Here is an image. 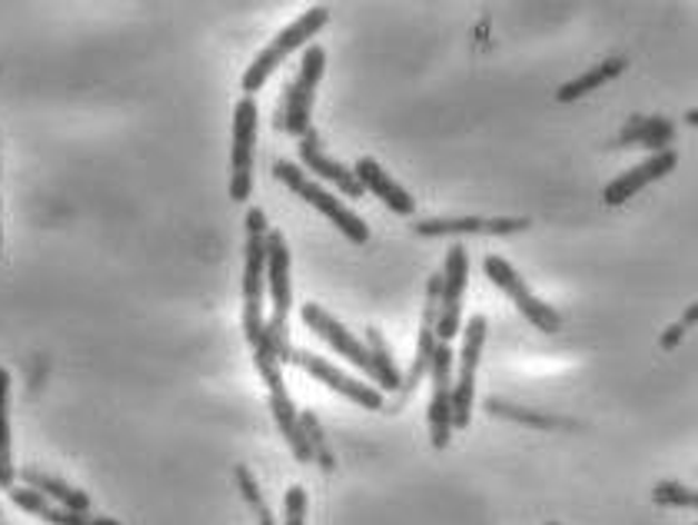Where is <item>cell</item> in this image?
Here are the masks:
<instances>
[{
  "instance_id": "32",
  "label": "cell",
  "mask_w": 698,
  "mask_h": 525,
  "mask_svg": "<svg viewBox=\"0 0 698 525\" xmlns=\"http://www.w3.org/2000/svg\"><path fill=\"white\" fill-rule=\"evenodd\" d=\"M549 525H556V523H549Z\"/></svg>"
},
{
  "instance_id": "16",
  "label": "cell",
  "mask_w": 698,
  "mask_h": 525,
  "mask_svg": "<svg viewBox=\"0 0 698 525\" xmlns=\"http://www.w3.org/2000/svg\"><path fill=\"white\" fill-rule=\"evenodd\" d=\"M353 174H356V180H360V187L363 190H370L373 197H380L393 214H400V217H410V214H416V200H413V194L410 190H403L400 184H396V177H390L373 157H363V160H356V167H353Z\"/></svg>"
},
{
  "instance_id": "9",
  "label": "cell",
  "mask_w": 698,
  "mask_h": 525,
  "mask_svg": "<svg viewBox=\"0 0 698 525\" xmlns=\"http://www.w3.org/2000/svg\"><path fill=\"white\" fill-rule=\"evenodd\" d=\"M453 346L450 343H440L436 346V359H433V369H430V379H433V399H430V409H426V419H430V439L436 449H446L453 443V409H450V399H453Z\"/></svg>"
},
{
  "instance_id": "14",
  "label": "cell",
  "mask_w": 698,
  "mask_h": 525,
  "mask_svg": "<svg viewBox=\"0 0 698 525\" xmlns=\"http://www.w3.org/2000/svg\"><path fill=\"white\" fill-rule=\"evenodd\" d=\"M436 313H440V276H430L426 283V303H423V323H420V346H416V359L410 366V376L403 379V393L410 396L423 376H430L433 369V359H436Z\"/></svg>"
},
{
  "instance_id": "6",
  "label": "cell",
  "mask_w": 698,
  "mask_h": 525,
  "mask_svg": "<svg viewBox=\"0 0 698 525\" xmlns=\"http://www.w3.org/2000/svg\"><path fill=\"white\" fill-rule=\"evenodd\" d=\"M256 123L259 110L253 97H243L233 110V150H230V200L246 204L253 194V150H256Z\"/></svg>"
},
{
  "instance_id": "2",
  "label": "cell",
  "mask_w": 698,
  "mask_h": 525,
  "mask_svg": "<svg viewBox=\"0 0 698 525\" xmlns=\"http://www.w3.org/2000/svg\"><path fill=\"white\" fill-rule=\"evenodd\" d=\"M266 289H269V303H273V313L266 319V333H269V343H273L279 363H286L293 353V346H289L293 257H289L286 237L279 230H266Z\"/></svg>"
},
{
  "instance_id": "8",
  "label": "cell",
  "mask_w": 698,
  "mask_h": 525,
  "mask_svg": "<svg viewBox=\"0 0 698 525\" xmlns=\"http://www.w3.org/2000/svg\"><path fill=\"white\" fill-rule=\"evenodd\" d=\"M469 279V254L463 244H453L446 254V266L440 273V313H436V339L450 343L463 326V293Z\"/></svg>"
},
{
  "instance_id": "11",
  "label": "cell",
  "mask_w": 698,
  "mask_h": 525,
  "mask_svg": "<svg viewBox=\"0 0 698 525\" xmlns=\"http://www.w3.org/2000/svg\"><path fill=\"white\" fill-rule=\"evenodd\" d=\"M286 363H293V366L306 369L313 379L326 383L333 393L346 396L350 403H356V406H363V409H383V393H380V389H370L366 383H360V379L346 376L343 369H336L333 363H326V359H323V356H316V353H306V349H293Z\"/></svg>"
},
{
  "instance_id": "10",
  "label": "cell",
  "mask_w": 698,
  "mask_h": 525,
  "mask_svg": "<svg viewBox=\"0 0 698 525\" xmlns=\"http://www.w3.org/2000/svg\"><path fill=\"white\" fill-rule=\"evenodd\" d=\"M482 266H485V276H489V279H492V283L519 306V313H522L535 329H542V333H556V329H559V323H562L559 313H556L552 306H545L542 299H535V296L529 293V286L522 283V276H519L509 262L502 260L499 254H489Z\"/></svg>"
},
{
  "instance_id": "15",
  "label": "cell",
  "mask_w": 698,
  "mask_h": 525,
  "mask_svg": "<svg viewBox=\"0 0 698 525\" xmlns=\"http://www.w3.org/2000/svg\"><path fill=\"white\" fill-rule=\"evenodd\" d=\"M299 160L306 164L309 174H316L319 180L340 187L350 200H360V197L366 194V190L360 187L356 174H353L350 167H343L340 160H333V157L319 147V133H316V130H309L306 137H299Z\"/></svg>"
},
{
  "instance_id": "24",
  "label": "cell",
  "mask_w": 698,
  "mask_h": 525,
  "mask_svg": "<svg viewBox=\"0 0 698 525\" xmlns=\"http://www.w3.org/2000/svg\"><path fill=\"white\" fill-rule=\"evenodd\" d=\"M652 499L659 506H676V509H696L698 506V493L689 489V486H682V483H659L652 489Z\"/></svg>"
},
{
  "instance_id": "4",
  "label": "cell",
  "mask_w": 698,
  "mask_h": 525,
  "mask_svg": "<svg viewBox=\"0 0 698 525\" xmlns=\"http://www.w3.org/2000/svg\"><path fill=\"white\" fill-rule=\"evenodd\" d=\"M273 177L279 180V184H286L296 197H303L316 214H323L336 230H343V237L350 240V244H356V247H366L370 244V227H366V220L360 217V214H353L350 207H343L333 194H326L316 180H309L296 164H289V160H276L273 164Z\"/></svg>"
},
{
  "instance_id": "26",
  "label": "cell",
  "mask_w": 698,
  "mask_h": 525,
  "mask_svg": "<svg viewBox=\"0 0 698 525\" xmlns=\"http://www.w3.org/2000/svg\"><path fill=\"white\" fill-rule=\"evenodd\" d=\"M286 519L283 525H306V509H309V499H306V489L303 486H289L286 489Z\"/></svg>"
},
{
  "instance_id": "30",
  "label": "cell",
  "mask_w": 698,
  "mask_h": 525,
  "mask_svg": "<svg viewBox=\"0 0 698 525\" xmlns=\"http://www.w3.org/2000/svg\"><path fill=\"white\" fill-rule=\"evenodd\" d=\"M686 120H689V123L696 127V123H698V110H689V113H686Z\"/></svg>"
},
{
  "instance_id": "27",
  "label": "cell",
  "mask_w": 698,
  "mask_h": 525,
  "mask_svg": "<svg viewBox=\"0 0 698 525\" xmlns=\"http://www.w3.org/2000/svg\"><path fill=\"white\" fill-rule=\"evenodd\" d=\"M485 409H489V413H499V416H509V419H519V423L542 426V429L556 426V419H545V416H539V413H525V409H515V406H509V403H495V399H489V403H485Z\"/></svg>"
},
{
  "instance_id": "18",
  "label": "cell",
  "mask_w": 698,
  "mask_h": 525,
  "mask_svg": "<svg viewBox=\"0 0 698 525\" xmlns=\"http://www.w3.org/2000/svg\"><path fill=\"white\" fill-rule=\"evenodd\" d=\"M20 476H23V486L27 489L40 493L47 503H57L60 509H70V513H87L90 509V496L80 493V489H73V486H67L63 479H53V476H47L40 469H30V466L20 469Z\"/></svg>"
},
{
  "instance_id": "12",
  "label": "cell",
  "mask_w": 698,
  "mask_h": 525,
  "mask_svg": "<svg viewBox=\"0 0 698 525\" xmlns=\"http://www.w3.org/2000/svg\"><path fill=\"white\" fill-rule=\"evenodd\" d=\"M303 323L326 343V346H333L343 359H350L356 369H363L370 379H376V369H373V359H370V349L340 323V319H333L323 306H316V303H306L303 309Z\"/></svg>"
},
{
  "instance_id": "29",
  "label": "cell",
  "mask_w": 698,
  "mask_h": 525,
  "mask_svg": "<svg viewBox=\"0 0 698 525\" xmlns=\"http://www.w3.org/2000/svg\"><path fill=\"white\" fill-rule=\"evenodd\" d=\"M696 316H698V303H692V306H689V309H686V316H682V326H686V329H689V326H692V323H696Z\"/></svg>"
},
{
  "instance_id": "7",
  "label": "cell",
  "mask_w": 698,
  "mask_h": 525,
  "mask_svg": "<svg viewBox=\"0 0 698 525\" xmlns=\"http://www.w3.org/2000/svg\"><path fill=\"white\" fill-rule=\"evenodd\" d=\"M485 333H489V319L482 313H475L463 329V353H460V376L453 383V429H465L472 419V403H475V369L482 359V346H485Z\"/></svg>"
},
{
  "instance_id": "1",
  "label": "cell",
  "mask_w": 698,
  "mask_h": 525,
  "mask_svg": "<svg viewBox=\"0 0 698 525\" xmlns=\"http://www.w3.org/2000/svg\"><path fill=\"white\" fill-rule=\"evenodd\" d=\"M266 214L256 207L246 214V244H243V336L246 343L266 339L263 319V289H266Z\"/></svg>"
},
{
  "instance_id": "3",
  "label": "cell",
  "mask_w": 698,
  "mask_h": 525,
  "mask_svg": "<svg viewBox=\"0 0 698 525\" xmlns=\"http://www.w3.org/2000/svg\"><path fill=\"white\" fill-rule=\"evenodd\" d=\"M326 20H330V7H309V10H306L303 17H296L286 30H279V33L256 53V60L249 63V70L243 73V93L249 97V93L263 90V83L273 77V70H279L283 60H286L289 53H296L303 43H309V40L326 27Z\"/></svg>"
},
{
  "instance_id": "20",
  "label": "cell",
  "mask_w": 698,
  "mask_h": 525,
  "mask_svg": "<svg viewBox=\"0 0 698 525\" xmlns=\"http://www.w3.org/2000/svg\"><path fill=\"white\" fill-rule=\"evenodd\" d=\"M626 67H629V63H626L622 57L602 60V63H596L592 70H582V73H579V77H572L569 83H562V87L556 90V100H559V103H572V100H579V97H589V93H592V90H599L602 83L616 80Z\"/></svg>"
},
{
  "instance_id": "13",
  "label": "cell",
  "mask_w": 698,
  "mask_h": 525,
  "mask_svg": "<svg viewBox=\"0 0 698 525\" xmlns=\"http://www.w3.org/2000/svg\"><path fill=\"white\" fill-rule=\"evenodd\" d=\"M676 167H679V153H676V150H659V153H652L649 160H642L639 167H632V170H626L622 177H616V180L606 187L602 200H606L609 207H622L626 200H632V197H636L639 190H646L649 184L669 177Z\"/></svg>"
},
{
  "instance_id": "25",
  "label": "cell",
  "mask_w": 698,
  "mask_h": 525,
  "mask_svg": "<svg viewBox=\"0 0 698 525\" xmlns=\"http://www.w3.org/2000/svg\"><path fill=\"white\" fill-rule=\"evenodd\" d=\"M236 486L243 489V499L253 506V513H256L259 525H276L273 523V516H269V509H266V503H263V496H259L256 479L249 476V469H246V466H236Z\"/></svg>"
},
{
  "instance_id": "28",
  "label": "cell",
  "mask_w": 698,
  "mask_h": 525,
  "mask_svg": "<svg viewBox=\"0 0 698 525\" xmlns=\"http://www.w3.org/2000/svg\"><path fill=\"white\" fill-rule=\"evenodd\" d=\"M682 336H686V326H682V323H676V326H669V329L662 333L659 346H662V349H676V346L682 343Z\"/></svg>"
},
{
  "instance_id": "22",
  "label": "cell",
  "mask_w": 698,
  "mask_h": 525,
  "mask_svg": "<svg viewBox=\"0 0 698 525\" xmlns=\"http://www.w3.org/2000/svg\"><path fill=\"white\" fill-rule=\"evenodd\" d=\"M13 449H10V373L0 366V489H13Z\"/></svg>"
},
{
  "instance_id": "23",
  "label": "cell",
  "mask_w": 698,
  "mask_h": 525,
  "mask_svg": "<svg viewBox=\"0 0 698 525\" xmlns=\"http://www.w3.org/2000/svg\"><path fill=\"white\" fill-rule=\"evenodd\" d=\"M420 237H450V234H485L482 217H436V220H420L413 227Z\"/></svg>"
},
{
  "instance_id": "31",
  "label": "cell",
  "mask_w": 698,
  "mask_h": 525,
  "mask_svg": "<svg viewBox=\"0 0 698 525\" xmlns=\"http://www.w3.org/2000/svg\"><path fill=\"white\" fill-rule=\"evenodd\" d=\"M0 257H3V230H0Z\"/></svg>"
},
{
  "instance_id": "5",
  "label": "cell",
  "mask_w": 698,
  "mask_h": 525,
  "mask_svg": "<svg viewBox=\"0 0 698 525\" xmlns=\"http://www.w3.org/2000/svg\"><path fill=\"white\" fill-rule=\"evenodd\" d=\"M326 70V50L319 43H309L299 63V73L293 83H286L283 93V110H279V130L289 137H306L313 130V103H316V87Z\"/></svg>"
},
{
  "instance_id": "17",
  "label": "cell",
  "mask_w": 698,
  "mask_h": 525,
  "mask_svg": "<svg viewBox=\"0 0 698 525\" xmlns=\"http://www.w3.org/2000/svg\"><path fill=\"white\" fill-rule=\"evenodd\" d=\"M7 496L13 499L17 509H23V513H30V516H37V519H43V523L50 525H120L114 523V519H94L87 513H70V509L50 506L40 493H33L27 486H13V489H7Z\"/></svg>"
},
{
  "instance_id": "19",
  "label": "cell",
  "mask_w": 698,
  "mask_h": 525,
  "mask_svg": "<svg viewBox=\"0 0 698 525\" xmlns=\"http://www.w3.org/2000/svg\"><path fill=\"white\" fill-rule=\"evenodd\" d=\"M672 137H676L672 120H666V117H632L619 133V147L642 143V147L659 153V150H669Z\"/></svg>"
},
{
  "instance_id": "21",
  "label": "cell",
  "mask_w": 698,
  "mask_h": 525,
  "mask_svg": "<svg viewBox=\"0 0 698 525\" xmlns=\"http://www.w3.org/2000/svg\"><path fill=\"white\" fill-rule=\"evenodd\" d=\"M366 349H370V359H373V369H376L380 393L383 389H390V393L403 389V373L396 369L393 353H390V346H386V339H383L380 329H366Z\"/></svg>"
}]
</instances>
